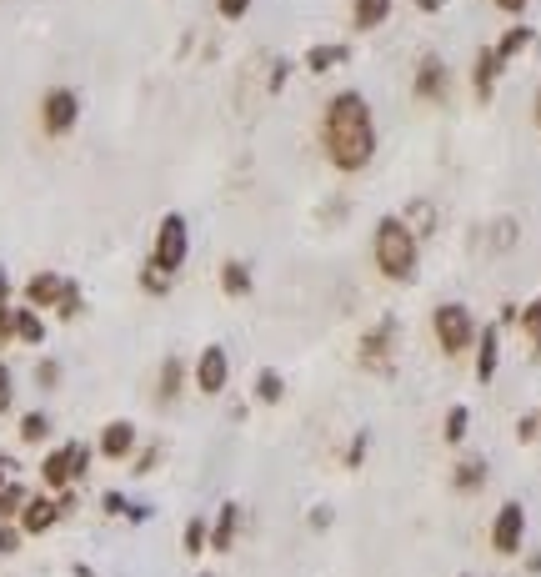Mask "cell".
I'll return each mask as SVG.
<instances>
[{
    "mask_svg": "<svg viewBox=\"0 0 541 577\" xmlns=\"http://www.w3.org/2000/svg\"><path fill=\"white\" fill-rule=\"evenodd\" d=\"M186 256H191V226H186V216H181V211H166V216H161V226H156L151 266H156V271H166V276H176V271L186 266Z\"/></svg>",
    "mask_w": 541,
    "mask_h": 577,
    "instance_id": "4",
    "label": "cell"
},
{
    "mask_svg": "<svg viewBox=\"0 0 541 577\" xmlns=\"http://www.w3.org/2000/svg\"><path fill=\"white\" fill-rule=\"evenodd\" d=\"M71 292V276H61V271H36L31 281H26V307H36V312H56L61 307V297Z\"/></svg>",
    "mask_w": 541,
    "mask_h": 577,
    "instance_id": "10",
    "label": "cell"
},
{
    "mask_svg": "<svg viewBox=\"0 0 541 577\" xmlns=\"http://www.w3.org/2000/svg\"><path fill=\"white\" fill-rule=\"evenodd\" d=\"M516 327L531 337V352L541 357V297H531L526 307H521V317H516Z\"/></svg>",
    "mask_w": 541,
    "mask_h": 577,
    "instance_id": "28",
    "label": "cell"
},
{
    "mask_svg": "<svg viewBox=\"0 0 541 577\" xmlns=\"http://www.w3.org/2000/svg\"><path fill=\"white\" fill-rule=\"evenodd\" d=\"M201 577H211V572H201Z\"/></svg>",
    "mask_w": 541,
    "mask_h": 577,
    "instance_id": "44",
    "label": "cell"
},
{
    "mask_svg": "<svg viewBox=\"0 0 541 577\" xmlns=\"http://www.w3.org/2000/svg\"><path fill=\"white\" fill-rule=\"evenodd\" d=\"M411 6H416L421 16H436V11H446V0H411Z\"/></svg>",
    "mask_w": 541,
    "mask_h": 577,
    "instance_id": "40",
    "label": "cell"
},
{
    "mask_svg": "<svg viewBox=\"0 0 541 577\" xmlns=\"http://www.w3.org/2000/svg\"><path fill=\"white\" fill-rule=\"evenodd\" d=\"M251 266L246 261H221V292L226 297H251Z\"/></svg>",
    "mask_w": 541,
    "mask_h": 577,
    "instance_id": "22",
    "label": "cell"
},
{
    "mask_svg": "<svg viewBox=\"0 0 541 577\" xmlns=\"http://www.w3.org/2000/svg\"><path fill=\"white\" fill-rule=\"evenodd\" d=\"M61 517H66V512H61V502H56V497H31V502L21 507L16 527H21V532H31V537H41V532H51Z\"/></svg>",
    "mask_w": 541,
    "mask_h": 577,
    "instance_id": "12",
    "label": "cell"
},
{
    "mask_svg": "<svg viewBox=\"0 0 541 577\" xmlns=\"http://www.w3.org/2000/svg\"><path fill=\"white\" fill-rule=\"evenodd\" d=\"M236 527H241V507H236V502H221V512L211 517V547H216V552H231Z\"/></svg>",
    "mask_w": 541,
    "mask_h": 577,
    "instance_id": "17",
    "label": "cell"
},
{
    "mask_svg": "<svg viewBox=\"0 0 541 577\" xmlns=\"http://www.w3.org/2000/svg\"><path fill=\"white\" fill-rule=\"evenodd\" d=\"M391 6H396V0H351V26L356 31H376V26H386Z\"/></svg>",
    "mask_w": 541,
    "mask_h": 577,
    "instance_id": "18",
    "label": "cell"
},
{
    "mask_svg": "<svg viewBox=\"0 0 541 577\" xmlns=\"http://www.w3.org/2000/svg\"><path fill=\"white\" fill-rule=\"evenodd\" d=\"M96 452H101L106 462H126V457L136 452V422H131V417L106 422V427H101V437H96Z\"/></svg>",
    "mask_w": 541,
    "mask_h": 577,
    "instance_id": "11",
    "label": "cell"
},
{
    "mask_svg": "<svg viewBox=\"0 0 541 577\" xmlns=\"http://www.w3.org/2000/svg\"><path fill=\"white\" fill-rule=\"evenodd\" d=\"M366 442H371L366 432H361V437L351 442V452H346V467H361V457H366Z\"/></svg>",
    "mask_w": 541,
    "mask_h": 577,
    "instance_id": "38",
    "label": "cell"
},
{
    "mask_svg": "<svg viewBox=\"0 0 541 577\" xmlns=\"http://www.w3.org/2000/svg\"><path fill=\"white\" fill-rule=\"evenodd\" d=\"M416 101H426V106H441L446 96H451V71H446V61L441 56H421V66H416Z\"/></svg>",
    "mask_w": 541,
    "mask_h": 577,
    "instance_id": "9",
    "label": "cell"
},
{
    "mask_svg": "<svg viewBox=\"0 0 541 577\" xmlns=\"http://www.w3.org/2000/svg\"><path fill=\"white\" fill-rule=\"evenodd\" d=\"M466 577H471V572H466Z\"/></svg>",
    "mask_w": 541,
    "mask_h": 577,
    "instance_id": "46",
    "label": "cell"
},
{
    "mask_svg": "<svg viewBox=\"0 0 541 577\" xmlns=\"http://www.w3.org/2000/svg\"><path fill=\"white\" fill-rule=\"evenodd\" d=\"M531 121L541 126V86H536V96H531Z\"/></svg>",
    "mask_w": 541,
    "mask_h": 577,
    "instance_id": "43",
    "label": "cell"
},
{
    "mask_svg": "<svg viewBox=\"0 0 541 577\" xmlns=\"http://www.w3.org/2000/svg\"><path fill=\"white\" fill-rule=\"evenodd\" d=\"M11 317H16V342H26V347L46 342V317L36 307H11Z\"/></svg>",
    "mask_w": 541,
    "mask_h": 577,
    "instance_id": "19",
    "label": "cell"
},
{
    "mask_svg": "<svg viewBox=\"0 0 541 577\" xmlns=\"http://www.w3.org/2000/svg\"><path fill=\"white\" fill-rule=\"evenodd\" d=\"M36 387H41V392H56V387H61V362H41V367H36Z\"/></svg>",
    "mask_w": 541,
    "mask_h": 577,
    "instance_id": "34",
    "label": "cell"
},
{
    "mask_svg": "<svg viewBox=\"0 0 541 577\" xmlns=\"http://www.w3.org/2000/svg\"><path fill=\"white\" fill-rule=\"evenodd\" d=\"M181 392H186V362H181V357H166L161 372H156V402L171 407V402H181Z\"/></svg>",
    "mask_w": 541,
    "mask_h": 577,
    "instance_id": "16",
    "label": "cell"
},
{
    "mask_svg": "<svg viewBox=\"0 0 541 577\" xmlns=\"http://www.w3.org/2000/svg\"><path fill=\"white\" fill-rule=\"evenodd\" d=\"M196 392L201 397H221L226 392V382H231V357H226V347H201V357H196Z\"/></svg>",
    "mask_w": 541,
    "mask_h": 577,
    "instance_id": "8",
    "label": "cell"
},
{
    "mask_svg": "<svg viewBox=\"0 0 541 577\" xmlns=\"http://www.w3.org/2000/svg\"><path fill=\"white\" fill-rule=\"evenodd\" d=\"M491 6H496L501 16H521V11L531 6V0H491Z\"/></svg>",
    "mask_w": 541,
    "mask_h": 577,
    "instance_id": "39",
    "label": "cell"
},
{
    "mask_svg": "<svg viewBox=\"0 0 541 577\" xmlns=\"http://www.w3.org/2000/svg\"><path fill=\"white\" fill-rule=\"evenodd\" d=\"M141 286H146L151 297H171V276H166V271H156L151 261H146V271H141Z\"/></svg>",
    "mask_w": 541,
    "mask_h": 577,
    "instance_id": "31",
    "label": "cell"
},
{
    "mask_svg": "<svg viewBox=\"0 0 541 577\" xmlns=\"http://www.w3.org/2000/svg\"><path fill=\"white\" fill-rule=\"evenodd\" d=\"M11 307V281H6V271H0V312Z\"/></svg>",
    "mask_w": 541,
    "mask_h": 577,
    "instance_id": "42",
    "label": "cell"
},
{
    "mask_svg": "<svg viewBox=\"0 0 541 577\" xmlns=\"http://www.w3.org/2000/svg\"><path fill=\"white\" fill-rule=\"evenodd\" d=\"M26 502H31V492L21 482H0V522H16Z\"/></svg>",
    "mask_w": 541,
    "mask_h": 577,
    "instance_id": "25",
    "label": "cell"
},
{
    "mask_svg": "<svg viewBox=\"0 0 541 577\" xmlns=\"http://www.w3.org/2000/svg\"><path fill=\"white\" fill-rule=\"evenodd\" d=\"M351 61V46L341 41V46H316V51H306V71L311 76H326V71H336V66H346Z\"/></svg>",
    "mask_w": 541,
    "mask_h": 577,
    "instance_id": "21",
    "label": "cell"
},
{
    "mask_svg": "<svg viewBox=\"0 0 541 577\" xmlns=\"http://www.w3.org/2000/svg\"><path fill=\"white\" fill-rule=\"evenodd\" d=\"M471 352H476V382H491L501 367V327H481Z\"/></svg>",
    "mask_w": 541,
    "mask_h": 577,
    "instance_id": "14",
    "label": "cell"
},
{
    "mask_svg": "<svg viewBox=\"0 0 541 577\" xmlns=\"http://www.w3.org/2000/svg\"><path fill=\"white\" fill-rule=\"evenodd\" d=\"M496 81H501V61H496V51L486 46V51H476V66H471V91H476V101H491V96H496Z\"/></svg>",
    "mask_w": 541,
    "mask_h": 577,
    "instance_id": "15",
    "label": "cell"
},
{
    "mask_svg": "<svg viewBox=\"0 0 541 577\" xmlns=\"http://www.w3.org/2000/svg\"><path fill=\"white\" fill-rule=\"evenodd\" d=\"M181 547H186V557H201V552L211 547V522H206V517H191V522H186Z\"/></svg>",
    "mask_w": 541,
    "mask_h": 577,
    "instance_id": "27",
    "label": "cell"
},
{
    "mask_svg": "<svg viewBox=\"0 0 541 577\" xmlns=\"http://www.w3.org/2000/svg\"><path fill=\"white\" fill-rule=\"evenodd\" d=\"M6 342H16V317H11V307L0 312V347H6Z\"/></svg>",
    "mask_w": 541,
    "mask_h": 577,
    "instance_id": "37",
    "label": "cell"
},
{
    "mask_svg": "<svg viewBox=\"0 0 541 577\" xmlns=\"http://www.w3.org/2000/svg\"><path fill=\"white\" fill-rule=\"evenodd\" d=\"M76 121H81V91L51 86V91L41 96V131H46L51 141H61V136L76 131Z\"/></svg>",
    "mask_w": 541,
    "mask_h": 577,
    "instance_id": "6",
    "label": "cell"
},
{
    "mask_svg": "<svg viewBox=\"0 0 541 577\" xmlns=\"http://www.w3.org/2000/svg\"><path fill=\"white\" fill-rule=\"evenodd\" d=\"M81 312H86V302H81V281H71V292L61 297V307H56V317H61V322H76Z\"/></svg>",
    "mask_w": 541,
    "mask_h": 577,
    "instance_id": "30",
    "label": "cell"
},
{
    "mask_svg": "<svg viewBox=\"0 0 541 577\" xmlns=\"http://www.w3.org/2000/svg\"><path fill=\"white\" fill-rule=\"evenodd\" d=\"M286 397V382H281V372H271V367H261L256 372V402H266V407H276Z\"/></svg>",
    "mask_w": 541,
    "mask_h": 577,
    "instance_id": "26",
    "label": "cell"
},
{
    "mask_svg": "<svg viewBox=\"0 0 541 577\" xmlns=\"http://www.w3.org/2000/svg\"><path fill=\"white\" fill-rule=\"evenodd\" d=\"M391 347H396V322H381V327L366 332V342H361V362H366L371 372H381V367H391Z\"/></svg>",
    "mask_w": 541,
    "mask_h": 577,
    "instance_id": "13",
    "label": "cell"
},
{
    "mask_svg": "<svg viewBox=\"0 0 541 577\" xmlns=\"http://www.w3.org/2000/svg\"><path fill=\"white\" fill-rule=\"evenodd\" d=\"M251 6H256V0H216L221 21H246V16H251Z\"/></svg>",
    "mask_w": 541,
    "mask_h": 577,
    "instance_id": "33",
    "label": "cell"
},
{
    "mask_svg": "<svg viewBox=\"0 0 541 577\" xmlns=\"http://www.w3.org/2000/svg\"><path fill=\"white\" fill-rule=\"evenodd\" d=\"M11 402H16V372H11L6 362H0V417L11 412Z\"/></svg>",
    "mask_w": 541,
    "mask_h": 577,
    "instance_id": "32",
    "label": "cell"
},
{
    "mask_svg": "<svg viewBox=\"0 0 541 577\" xmlns=\"http://www.w3.org/2000/svg\"><path fill=\"white\" fill-rule=\"evenodd\" d=\"M431 332H436V347L446 352V357H466L471 347H476V317H471V307L466 302H441L436 312H431Z\"/></svg>",
    "mask_w": 541,
    "mask_h": 577,
    "instance_id": "3",
    "label": "cell"
},
{
    "mask_svg": "<svg viewBox=\"0 0 541 577\" xmlns=\"http://www.w3.org/2000/svg\"><path fill=\"white\" fill-rule=\"evenodd\" d=\"M521 542H526V507H521V502H501V507H496V522H491V552L516 557Z\"/></svg>",
    "mask_w": 541,
    "mask_h": 577,
    "instance_id": "7",
    "label": "cell"
},
{
    "mask_svg": "<svg viewBox=\"0 0 541 577\" xmlns=\"http://www.w3.org/2000/svg\"><path fill=\"white\" fill-rule=\"evenodd\" d=\"M0 482H6V477H0Z\"/></svg>",
    "mask_w": 541,
    "mask_h": 577,
    "instance_id": "45",
    "label": "cell"
},
{
    "mask_svg": "<svg viewBox=\"0 0 541 577\" xmlns=\"http://www.w3.org/2000/svg\"><path fill=\"white\" fill-rule=\"evenodd\" d=\"M536 432H541V417H536V412H531V417H521V422H516V437H521V442H531V437H536Z\"/></svg>",
    "mask_w": 541,
    "mask_h": 577,
    "instance_id": "36",
    "label": "cell"
},
{
    "mask_svg": "<svg viewBox=\"0 0 541 577\" xmlns=\"http://www.w3.org/2000/svg\"><path fill=\"white\" fill-rule=\"evenodd\" d=\"M371 256H376V271L386 281H416V271H421V236L401 216H381L376 231H371Z\"/></svg>",
    "mask_w": 541,
    "mask_h": 577,
    "instance_id": "2",
    "label": "cell"
},
{
    "mask_svg": "<svg viewBox=\"0 0 541 577\" xmlns=\"http://www.w3.org/2000/svg\"><path fill=\"white\" fill-rule=\"evenodd\" d=\"M51 432H56L51 412H26V417H21V442H26V447H41V442H51Z\"/></svg>",
    "mask_w": 541,
    "mask_h": 577,
    "instance_id": "24",
    "label": "cell"
},
{
    "mask_svg": "<svg viewBox=\"0 0 541 577\" xmlns=\"http://www.w3.org/2000/svg\"><path fill=\"white\" fill-rule=\"evenodd\" d=\"M16 547H21V527L0 522V552H16Z\"/></svg>",
    "mask_w": 541,
    "mask_h": 577,
    "instance_id": "35",
    "label": "cell"
},
{
    "mask_svg": "<svg viewBox=\"0 0 541 577\" xmlns=\"http://www.w3.org/2000/svg\"><path fill=\"white\" fill-rule=\"evenodd\" d=\"M321 146L336 171H366L376 161V116L361 91H336L321 111Z\"/></svg>",
    "mask_w": 541,
    "mask_h": 577,
    "instance_id": "1",
    "label": "cell"
},
{
    "mask_svg": "<svg viewBox=\"0 0 541 577\" xmlns=\"http://www.w3.org/2000/svg\"><path fill=\"white\" fill-rule=\"evenodd\" d=\"M101 507H106V512H126V507H131V502H126V497H121V492H106V502H101Z\"/></svg>",
    "mask_w": 541,
    "mask_h": 577,
    "instance_id": "41",
    "label": "cell"
},
{
    "mask_svg": "<svg viewBox=\"0 0 541 577\" xmlns=\"http://www.w3.org/2000/svg\"><path fill=\"white\" fill-rule=\"evenodd\" d=\"M451 487H456V492H481V487H486V462H481V457H466V462H456V472H451Z\"/></svg>",
    "mask_w": 541,
    "mask_h": 577,
    "instance_id": "23",
    "label": "cell"
},
{
    "mask_svg": "<svg viewBox=\"0 0 541 577\" xmlns=\"http://www.w3.org/2000/svg\"><path fill=\"white\" fill-rule=\"evenodd\" d=\"M531 41H536V36H531V26H506V31H501V41H496L491 51H496V61H501V66H511V61H516Z\"/></svg>",
    "mask_w": 541,
    "mask_h": 577,
    "instance_id": "20",
    "label": "cell"
},
{
    "mask_svg": "<svg viewBox=\"0 0 541 577\" xmlns=\"http://www.w3.org/2000/svg\"><path fill=\"white\" fill-rule=\"evenodd\" d=\"M466 432H471V412H466V407H451V412H446V422H441V437H446L451 447H461V442H466Z\"/></svg>",
    "mask_w": 541,
    "mask_h": 577,
    "instance_id": "29",
    "label": "cell"
},
{
    "mask_svg": "<svg viewBox=\"0 0 541 577\" xmlns=\"http://www.w3.org/2000/svg\"><path fill=\"white\" fill-rule=\"evenodd\" d=\"M86 467H91V447L66 442V447H51V452H46V462H41V482H46L51 492H66L71 482L86 477Z\"/></svg>",
    "mask_w": 541,
    "mask_h": 577,
    "instance_id": "5",
    "label": "cell"
}]
</instances>
